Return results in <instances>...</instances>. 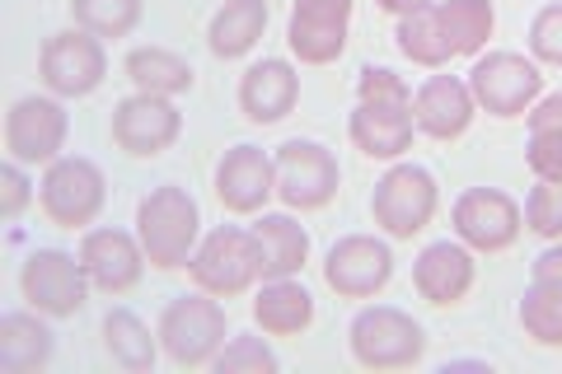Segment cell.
I'll list each match as a JSON object with an SVG mask.
<instances>
[{"mask_svg":"<svg viewBox=\"0 0 562 374\" xmlns=\"http://www.w3.org/2000/svg\"><path fill=\"white\" fill-rule=\"evenodd\" d=\"M473 117H479V99H473L469 80L460 76H427L422 80V89L413 94V122L422 136L441 140V146H450V140H460Z\"/></svg>","mask_w":562,"mask_h":374,"instance_id":"cell-17","label":"cell"},{"mask_svg":"<svg viewBox=\"0 0 562 374\" xmlns=\"http://www.w3.org/2000/svg\"><path fill=\"white\" fill-rule=\"evenodd\" d=\"M347 136L366 159H384L394 165L413 150L417 122H413V103H361L347 117Z\"/></svg>","mask_w":562,"mask_h":374,"instance_id":"cell-19","label":"cell"},{"mask_svg":"<svg viewBox=\"0 0 562 374\" xmlns=\"http://www.w3.org/2000/svg\"><path fill=\"white\" fill-rule=\"evenodd\" d=\"M436 211H441V188H436V178L427 169L394 165L375 183L371 220H375L380 235H390L394 243H413L422 229L436 220Z\"/></svg>","mask_w":562,"mask_h":374,"instance_id":"cell-6","label":"cell"},{"mask_svg":"<svg viewBox=\"0 0 562 374\" xmlns=\"http://www.w3.org/2000/svg\"><path fill=\"white\" fill-rule=\"evenodd\" d=\"M38 80L47 94H57V99H90L94 89L109 80L103 38H94V33L80 24L52 33L43 43V57H38Z\"/></svg>","mask_w":562,"mask_h":374,"instance_id":"cell-8","label":"cell"},{"mask_svg":"<svg viewBox=\"0 0 562 374\" xmlns=\"http://www.w3.org/2000/svg\"><path fill=\"white\" fill-rule=\"evenodd\" d=\"M535 281H549V286H562V239L549 243L543 253L535 258Z\"/></svg>","mask_w":562,"mask_h":374,"instance_id":"cell-40","label":"cell"},{"mask_svg":"<svg viewBox=\"0 0 562 374\" xmlns=\"http://www.w3.org/2000/svg\"><path fill=\"white\" fill-rule=\"evenodd\" d=\"M192 286L216 295V299H239L244 291H254L262 281V248L254 229L221 225L198 243V253L188 262Z\"/></svg>","mask_w":562,"mask_h":374,"instance_id":"cell-3","label":"cell"},{"mask_svg":"<svg viewBox=\"0 0 562 374\" xmlns=\"http://www.w3.org/2000/svg\"><path fill=\"white\" fill-rule=\"evenodd\" d=\"M530 52L539 66H562V5H543L530 24Z\"/></svg>","mask_w":562,"mask_h":374,"instance_id":"cell-35","label":"cell"},{"mask_svg":"<svg viewBox=\"0 0 562 374\" xmlns=\"http://www.w3.org/2000/svg\"><path fill=\"white\" fill-rule=\"evenodd\" d=\"M520 328L535 347L562 351V286L530 281V291H525V299H520Z\"/></svg>","mask_w":562,"mask_h":374,"instance_id":"cell-30","label":"cell"},{"mask_svg":"<svg viewBox=\"0 0 562 374\" xmlns=\"http://www.w3.org/2000/svg\"><path fill=\"white\" fill-rule=\"evenodd\" d=\"M525 122H530V132H562V94H539Z\"/></svg>","mask_w":562,"mask_h":374,"instance_id":"cell-39","label":"cell"},{"mask_svg":"<svg viewBox=\"0 0 562 374\" xmlns=\"http://www.w3.org/2000/svg\"><path fill=\"white\" fill-rule=\"evenodd\" d=\"M216 370L221 374H277V355L262 337H231L216 355Z\"/></svg>","mask_w":562,"mask_h":374,"instance_id":"cell-32","label":"cell"},{"mask_svg":"<svg viewBox=\"0 0 562 374\" xmlns=\"http://www.w3.org/2000/svg\"><path fill=\"white\" fill-rule=\"evenodd\" d=\"M146 14V0H70V24L90 29L94 38H127Z\"/></svg>","mask_w":562,"mask_h":374,"instance_id":"cell-31","label":"cell"},{"mask_svg":"<svg viewBox=\"0 0 562 374\" xmlns=\"http://www.w3.org/2000/svg\"><path fill=\"white\" fill-rule=\"evenodd\" d=\"M254 324L262 337H305L314 328V295L295 276L262 281V291L254 295Z\"/></svg>","mask_w":562,"mask_h":374,"instance_id":"cell-21","label":"cell"},{"mask_svg":"<svg viewBox=\"0 0 562 374\" xmlns=\"http://www.w3.org/2000/svg\"><path fill=\"white\" fill-rule=\"evenodd\" d=\"M398 52L408 57L413 66H427V70H441L450 57V47H446V33H441V14H436V0L431 5H422L413 14H403L398 20Z\"/></svg>","mask_w":562,"mask_h":374,"instance_id":"cell-28","label":"cell"},{"mask_svg":"<svg viewBox=\"0 0 562 374\" xmlns=\"http://www.w3.org/2000/svg\"><path fill=\"white\" fill-rule=\"evenodd\" d=\"M122 76H127L132 89H140V94H160V99L192 94V84H198V70L169 47H132L127 61H122Z\"/></svg>","mask_w":562,"mask_h":374,"instance_id":"cell-24","label":"cell"},{"mask_svg":"<svg viewBox=\"0 0 562 374\" xmlns=\"http://www.w3.org/2000/svg\"><path fill=\"white\" fill-rule=\"evenodd\" d=\"M268 33V0H225L206 24V47L216 61H239Z\"/></svg>","mask_w":562,"mask_h":374,"instance_id":"cell-22","label":"cell"},{"mask_svg":"<svg viewBox=\"0 0 562 374\" xmlns=\"http://www.w3.org/2000/svg\"><path fill=\"white\" fill-rule=\"evenodd\" d=\"M33 197H38V188H33L29 169L20 165V159H5V165H0V216L20 220Z\"/></svg>","mask_w":562,"mask_h":374,"instance_id":"cell-34","label":"cell"},{"mask_svg":"<svg viewBox=\"0 0 562 374\" xmlns=\"http://www.w3.org/2000/svg\"><path fill=\"white\" fill-rule=\"evenodd\" d=\"M479 286V258L460 239L427 243L413 262V291L427 299L431 309H460Z\"/></svg>","mask_w":562,"mask_h":374,"instance_id":"cell-16","label":"cell"},{"mask_svg":"<svg viewBox=\"0 0 562 374\" xmlns=\"http://www.w3.org/2000/svg\"><path fill=\"white\" fill-rule=\"evenodd\" d=\"M225 305L206 291L179 295L173 305L160 314V351L173 370H206L216 365V355L225 347Z\"/></svg>","mask_w":562,"mask_h":374,"instance_id":"cell-2","label":"cell"},{"mask_svg":"<svg viewBox=\"0 0 562 374\" xmlns=\"http://www.w3.org/2000/svg\"><path fill=\"white\" fill-rule=\"evenodd\" d=\"M375 5L390 14V20H403V14H413V10H422V5H431V0H375Z\"/></svg>","mask_w":562,"mask_h":374,"instance_id":"cell-41","label":"cell"},{"mask_svg":"<svg viewBox=\"0 0 562 374\" xmlns=\"http://www.w3.org/2000/svg\"><path fill=\"white\" fill-rule=\"evenodd\" d=\"M70 136V117L57 94H24L5 113V159H20L24 169L57 165Z\"/></svg>","mask_w":562,"mask_h":374,"instance_id":"cell-11","label":"cell"},{"mask_svg":"<svg viewBox=\"0 0 562 374\" xmlns=\"http://www.w3.org/2000/svg\"><path fill=\"white\" fill-rule=\"evenodd\" d=\"M80 262H85V276H90V286L99 295H132L140 286V276H146V248H140L136 235H127V229H85L80 239Z\"/></svg>","mask_w":562,"mask_h":374,"instance_id":"cell-15","label":"cell"},{"mask_svg":"<svg viewBox=\"0 0 562 374\" xmlns=\"http://www.w3.org/2000/svg\"><path fill=\"white\" fill-rule=\"evenodd\" d=\"M525 229L539 235L543 243L562 239V183H539L535 178V192L525 202Z\"/></svg>","mask_w":562,"mask_h":374,"instance_id":"cell-33","label":"cell"},{"mask_svg":"<svg viewBox=\"0 0 562 374\" xmlns=\"http://www.w3.org/2000/svg\"><path fill=\"white\" fill-rule=\"evenodd\" d=\"M436 14H441V33L450 57H479L487 47V38L497 33V10L492 0H436Z\"/></svg>","mask_w":562,"mask_h":374,"instance_id":"cell-26","label":"cell"},{"mask_svg":"<svg viewBox=\"0 0 562 374\" xmlns=\"http://www.w3.org/2000/svg\"><path fill=\"white\" fill-rule=\"evenodd\" d=\"M351 10L357 0H295L291 14H305V20H333V24H351Z\"/></svg>","mask_w":562,"mask_h":374,"instance_id":"cell-38","label":"cell"},{"mask_svg":"<svg viewBox=\"0 0 562 374\" xmlns=\"http://www.w3.org/2000/svg\"><path fill=\"white\" fill-rule=\"evenodd\" d=\"M347 29L351 24H333V20H305L291 14L286 24V47L301 66H333L347 52Z\"/></svg>","mask_w":562,"mask_h":374,"instance_id":"cell-29","label":"cell"},{"mask_svg":"<svg viewBox=\"0 0 562 374\" xmlns=\"http://www.w3.org/2000/svg\"><path fill=\"white\" fill-rule=\"evenodd\" d=\"M454 239L469 243L473 253H506L525 235V211L516 197H506L497 188H469L450 211Z\"/></svg>","mask_w":562,"mask_h":374,"instance_id":"cell-12","label":"cell"},{"mask_svg":"<svg viewBox=\"0 0 562 374\" xmlns=\"http://www.w3.org/2000/svg\"><path fill=\"white\" fill-rule=\"evenodd\" d=\"M390 281H394V248L375 235H347L324 258V286L338 299H375Z\"/></svg>","mask_w":562,"mask_h":374,"instance_id":"cell-13","label":"cell"},{"mask_svg":"<svg viewBox=\"0 0 562 374\" xmlns=\"http://www.w3.org/2000/svg\"><path fill=\"white\" fill-rule=\"evenodd\" d=\"M357 99L361 103H413V89H408L403 76H394V70L366 66L361 80H357Z\"/></svg>","mask_w":562,"mask_h":374,"instance_id":"cell-36","label":"cell"},{"mask_svg":"<svg viewBox=\"0 0 562 374\" xmlns=\"http://www.w3.org/2000/svg\"><path fill=\"white\" fill-rule=\"evenodd\" d=\"M183 136V113L173 99L160 94H140L132 89L127 99H117L113 109V146L132 159H155L165 155L173 140Z\"/></svg>","mask_w":562,"mask_h":374,"instance_id":"cell-14","label":"cell"},{"mask_svg":"<svg viewBox=\"0 0 562 374\" xmlns=\"http://www.w3.org/2000/svg\"><path fill=\"white\" fill-rule=\"evenodd\" d=\"M301 103V70L286 57H268L244 70L239 80V113L254 127H277L281 117H291V109Z\"/></svg>","mask_w":562,"mask_h":374,"instance_id":"cell-20","label":"cell"},{"mask_svg":"<svg viewBox=\"0 0 562 374\" xmlns=\"http://www.w3.org/2000/svg\"><path fill=\"white\" fill-rule=\"evenodd\" d=\"M90 276H85L80 253L66 248H38L20 267V295L29 309H38L47 318H76L90 305Z\"/></svg>","mask_w":562,"mask_h":374,"instance_id":"cell-9","label":"cell"},{"mask_svg":"<svg viewBox=\"0 0 562 374\" xmlns=\"http://www.w3.org/2000/svg\"><path fill=\"white\" fill-rule=\"evenodd\" d=\"M136 239L146 248L155 272H179V267H188L202 243V211L188 197V188H179V183L150 188L136 206Z\"/></svg>","mask_w":562,"mask_h":374,"instance_id":"cell-1","label":"cell"},{"mask_svg":"<svg viewBox=\"0 0 562 374\" xmlns=\"http://www.w3.org/2000/svg\"><path fill=\"white\" fill-rule=\"evenodd\" d=\"M525 165L539 183H562V132H530Z\"/></svg>","mask_w":562,"mask_h":374,"instance_id":"cell-37","label":"cell"},{"mask_svg":"<svg viewBox=\"0 0 562 374\" xmlns=\"http://www.w3.org/2000/svg\"><path fill=\"white\" fill-rule=\"evenodd\" d=\"M52 351H57V337L47 328V314L29 309V314L0 318V370H10V374L47 370Z\"/></svg>","mask_w":562,"mask_h":374,"instance_id":"cell-23","label":"cell"},{"mask_svg":"<svg viewBox=\"0 0 562 374\" xmlns=\"http://www.w3.org/2000/svg\"><path fill=\"white\" fill-rule=\"evenodd\" d=\"M277 197V165L258 146L225 150L216 165V202L231 216H258L262 206Z\"/></svg>","mask_w":562,"mask_h":374,"instance_id":"cell-18","label":"cell"},{"mask_svg":"<svg viewBox=\"0 0 562 374\" xmlns=\"http://www.w3.org/2000/svg\"><path fill=\"white\" fill-rule=\"evenodd\" d=\"M258 248H262V281L301 276L310 262V229L295 216H262L254 225Z\"/></svg>","mask_w":562,"mask_h":374,"instance_id":"cell-25","label":"cell"},{"mask_svg":"<svg viewBox=\"0 0 562 374\" xmlns=\"http://www.w3.org/2000/svg\"><path fill=\"white\" fill-rule=\"evenodd\" d=\"M351 361L361 370H413L427 355V332L394 305H366L347 328Z\"/></svg>","mask_w":562,"mask_h":374,"instance_id":"cell-4","label":"cell"},{"mask_svg":"<svg viewBox=\"0 0 562 374\" xmlns=\"http://www.w3.org/2000/svg\"><path fill=\"white\" fill-rule=\"evenodd\" d=\"M103 351L122 370H155L160 361V332H150L132 309L103 314Z\"/></svg>","mask_w":562,"mask_h":374,"instance_id":"cell-27","label":"cell"},{"mask_svg":"<svg viewBox=\"0 0 562 374\" xmlns=\"http://www.w3.org/2000/svg\"><path fill=\"white\" fill-rule=\"evenodd\" d=\"M469 89L479 99V113L487 117H525L543 94V70L539 61L520 57V52H487L469 70Z\"/></svg>","mask_w":562,"mask_h":374,"instance_id":"cell-10","label":"cell"},{"mask_svg":"<svg viewBox=\"0 0 562 374\" xmlns=\"http://www.w3.org/2000/svg\"><path fill=\"white\" fill-rule=\"evenodd\" d=\"M38 206H43L47 225H57V229H90L103 216V206H109V183H103V169L94 165V159L61 155L57 165L43 169Z\"/></svg>","mask_w":562,"mask_h":374,"instance_id":"cell-5","label":"cell"},{"mask_svg":"<svg viewBox=\"0 0 562 374\" xmlns=\"http://www.w3.org/2000/svg\"><path fill=\"white\" fill-rule=\"evenodd\" d=\"M272 165H277V202L286 211L310 216V211H328L338 202L342 169L319 140H286V146H277Z\"/></svg>","mask_w":562,"mask_h":374,"instance_id":"cell-7","label":"cell"}]
</instances>
